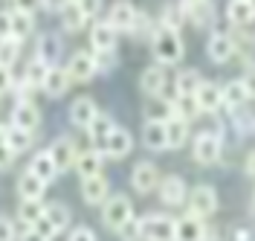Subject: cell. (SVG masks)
I'll return each instance as SVG.
<instances>
[{
	"mask_svg": "<svg viewBox=\"0 0 255 241\" xmlns=\"http://www.w3.org/2000/svg\"><path fill=\"white\" fill-rule=\"evenodd\" d=\"M151 44H154V58L162 64H177L180 58H183V38L180 32L174 29H165V26H159L157 32L151 35Z\"/></svg>",
	"mask_w": 255,
	"mask_h": 241,
	"instance_id": "6da1fadb",
	"label": "cell"
},
{
	"mask_svg": "<svg viewBox=\"0 0 255 241\" xmlns=\"http://www.w3.org/2000/svg\"><path fill=\"white\" fill-rule=\"evenodd\" d=\"M139 230L145 241H174V218L159 215V212L139 218Z\"/></svg>",
	"mask_w": 255,
	"mask_h": 241,
	"instance_id": "7a4b0ae2",
	"label": "cell"
},
{
	"mask_svg": "<svg viewBox=\"0 0 255 241\" xmlns=\"http://www.w3.org/2000/svg\"><path fill=\"white\" fill-rule=\"evenodd\" d=\"M186 204H189V212H186V215L203 221L206 215H212V212L218 209V192H215L212 186H194L191 195H186Z\"/></svg>",
	"mask_w": 255,
	"mask_h": 241,
	"instance_id": "3957f363",
	"label": "cell"
},
{
	"mask_svg": "<svg viewBox=\"0 0 255 241\" xmlns=\"http://www.w3.org/2000/svg\"><path fill=\"white\" fill-rule=\"evenodd\" d=\"M102 218L111 230H122V227L133 218V204L125 195H113L111 201H105V209H102Z\"/></svg>",
	"mask_w": 255,
	"mask_h": 241,
	"instance_id": "277c9868",
	"label": "cell"
},
{
	"mask_svg": "<svg viewBox=\"0 0 255 241\" xmlns=\"http://www.w3.org/2000/svg\"><path fill=\"white\" fill-rule=\"evenodd\" d=\"M130 148H133V140H130V131H125V128H113L111 134L105 137V143L99 145V151L108 154V157H113V160L128 157Z\"/></svg>",
	"mask_w": 255,
	"mask_h": 241,
	"instance_id": "5b68a950",
	"label": "cell"
},
{
	"mask_svg": "<svg viewBox=\"0 0 255 241\" xmlns=\"http://www.w3.org/2000/svg\"><path fill=\"white\" fill-rule=\"evenodd\" d=\"M194 160L200 163V166H212V163L221 160V137L218 134H200L197 140H194Z\"/></svg>",
	"mask_w": 255,
	"mask_h": 241,
	"instance_id": "8992f818",
	"label": "cell"
},
{
	"mask_svg": "<svg viewBox=\"0 0 255 241\" xmlns=\"http://www.w3.org/2000/svg\"><path fill=\"white\" fill-rule=\"evenodd\" d=\"M130 183H133V189L136 192H142V195H148V192H154L159 186V172H157V166L154 163H136L133 166V172H130Z\"/></svg>",
	"mask_w": 255,
	"mask_h": 241,
	"instance_id": "52a82bcc",
	"label": "cell"
},
{
	"mask_svg": "<svg viewBox=\"0 0 255 241\" xmlns=\"http://www.w3.org/2000/svg\"><path fill=\"white\" fill-rule=\"evenodd\" d=\"M136 17H139V12L128 3V0H116L111 6V15H108V23H111L113 29L119 32H130L133 29V23H136Z\"/></svg>",
	"mask_w": 255,
	"mask_h": 241,
	"instance_id": "ba28073f",
	"label": "cell"
},
{
	"mask_svg": "<svg viewBox=\"0 0 255 241\" xmlns=\"http://www.w3.org/2000/svg\"><path fill=\"white\" fill-rule=\"evenodd\" d=\"M186 195H189V189H186L183 177L168 175V177L159 180V198H162L168 207H183V204H186Z\"/></svg>",
	"mask_w": 255,
	"mask_h": 241,
	"instance_id": "9c48e42d",
	"label": "cell"
},
{
	"mask_svg": "<svg viewBox=\"0 0 255 241\" xmlns=\"http://www.w3.org/2000/svg\"><path fill=\"white\" fill-rule=\"evenodd\" d=\"M174 241H206V224L200 218L183 215L174 221Z\"/></svg>",
	"mask_w": 255,
	"mask_h": 241,
	"instance_id": "30bf717a",
	"label": "cell"
},
{
	"mask_svg": "<svg viewBox=\"0 0 255 241\" xmlns=\"http://www.w3.org/2000/svg\"><path fill=\"white\" fill-rule=\"evenodd\" d=\"M70 81H87L96 76V61H93V52H76L70 58V64L64 67Z\"/></svg>",
	"mask_w": 255,
	"mask_h": 241,
	"instance_id": "8fae6325",
	"label": "cell"
},
{
	"mask_svg": "<svg viewBox=\"0 0 255 241\" xmlns=\"http://www.w3.org/2000/svg\"><path fill=\"white\" fill-rule=\"evenodd\" d=\"M194 102H197L200 113H215L221 108V87L215 81H200L194 90Z\"/></svg>",
	"mask_w": 255,
	"mask_h": 241,
	"instance_id": "7c38bea8",
	"label": "cell"
},
{
	"mask_svg": "<svg viewBox=\"0 0 255 241\" xmlns=\"http://www.w3.org/2000/svg\"><path fill=\"white\" fill-rule=\"evenodd\" d=\"M47 154L52 157V163H55V169L58 172H64V169H70L73 163H76V145H73V140H67V137H58L55 143L47 148Z\"/></svg>",
	"mask_w": 255,
	"mask_h": 241,
	"instance_id": "4fadbf2b",
	"label": "cell"
},
{
	"mask_svg": "<svg viewBox=\"0 0 255 241\" xmlns=\"http://www.w3.org/2000/svg\"><path fill=\"white\" fill-rule=\"evenodd\" d=\"M38 122H41V113H38V108L32 105V102H17L15 108H12V122L9 125H15V128L20 131H35L38 128Z\"/></svg>",
	"mask_w": 255,
	"mask_h": 241,
	"instance_id": "5bb4252c",
	"label": "cell"
},
{
	"mask_svg": "<svg viewBox=\"0 0 255 241\" xmlns=\"http://www.w3.org/2000/svg\"><path fill=\"white\" fill-rule=\"evenodd\" d=\"M96 113H99V108H96L93 99L81 96L70 105V122H73L76 128H90V122L96 119Z\"/></svg>",
	"mask_w": 255,
	"mask_h": 241,
	"instance_id": "9a60e30c",
	"label": "cell"
},
{
	"mask_svg": "<svg viewBox=\"0 0 255 241\" xmlns=\"http://www.w3.org/2000/svg\"><path fill=\"white\" fill-rule=\"evenodd\" d=\"M206 52L215 64H226L232 58V52H235L232 49V38L226 32H212L209 35V44H206Z\"/></svg>",
	"mask_w": 255,
	"mask_h": 241,
	"instance_id": "2e32d148",
	"label": "cell"
},
{
	"mask_svg": "<svg viewBox=\"0 0 255 241\" xmlns=\"http://www.w3.org/2000/svg\"><path fill=\"white\" fill-rule=\"evenodd\" d=\"M226 17L232 26H247L255 20V0H229Z\"/></svg>",
	"mask_w": 255,
	"mask_h": 241,
	"instance_id": "e0dca14e",
	"label": "cell"
},
{
	"mask_svg": "<svg viewBox=\"0 0 255 241\" xmlns=\"http://www.w3.org/2000/svg\"><path fill=\"white\" fill-rule=\"evenodd\" d=\"M81 198H84V204H90V207L108 201V180L102 175L84 177V180H81Z\"/></svg>",
	"mask_w": 255,
	"mask_h": 241,
	"instance_id": "ac0fdd59",
	"label": "cell"
},
{
	"mask_svg": "<svg viewBox=\"0 0 255 241\" xmlns=\"http://www.w3.org/2000/svg\"><path fill=\"white\" fill-rule=\"evenodd\" d=\"M90 44H93V52H113L116 49V29L108 20L96 23L93 32H90Z\"/></svg>",
	"mask_w": 255,
	"mask_h": 241,
	"instance_id": "d6986e66",
	"label": "cell"
},
{
	"mask_svg": "<svg viewBox=\"0 0 255 241\" xmlns=\"http://www.w3.org/2000/svg\"><path fill=\"white\" fill-rule=\"evenodd\" d=\"M67 87H70V76H67V70H64V67H49L47 79H44V84H41V90H44L47 96L58 99V96L67 93Z\"/></svg>",
	"mask_w": 255,
	"mask_h": 241,
	"instance_id": "ffe728a7",
	"label": "cell"
},
{
	"mask_svg": "<svg viewBox=\"0 0 255 241\" xmlns=\"http://www.w3.org/2000/svg\"><path fill=\"white\" fill-rule=\"evenodd\" d=\"M142 143L151 148V151H162L168 148V140H165V119H148L142 128Z\"/></svg>",
	"mask_w": 255,
	"mask_h": 241,
	"instance_id": "44dd1931",
	"label": "cell"
},
{
	"mask_svg": "<svg viewBox=\"0 0 255 241\" xmlns=\"http://www.w3.org/2000/svg\"><path fill=\"white\" fill-rule=\"evenodd\" d=\"M76 172H79L81 177H96L102 175V166H105V154L102 151H81V154H76Z\"/></svg>",
	"mask_w": 255,
	"mask_h": 241,
	"instance_id": "7402d4cb",
	"label": "cell"
},
{
	"mask_svg": "<svg viewBox=\"0 0 255 241\" xmlns=\"http://www.w3.org/2000/svg\"><path fill=\"white\" fill-rule=\"evenodd\" d=\"M168 119H183V122H189V119H194L197 116V102H194V96H174L168 99Z\"/></svg>",
	"mask_w": 255,
	"mask_h": 241,
	"instance_id": "603a6c76",
	"label": "cell"
},
{
	"mask_svg": "<svg viewBox=\"0 0 255 241\" xmlns=\"http://www.w3.org/2000/svg\"><path fill=\"white\" fill-rule=\"evenodd\" d=\"M0 140L9 145L12 154H20V151H26V148L32 145V134L29 131L15 128V125H3V128H0Z\"/></svg>",
	"mask_w": 255,
	"mask_h": 241,
	"instance_id": "cb8c5ba5",
	"label": "cell"
},
{
	"mask_svg": "<svg viewBox=\"0 0 255 241\" xmlns=\"http://www.w3.org/2000/svg\"><path fill=\"white\" fill-rule=\"evenodd\" d=\"M41 218L47 221L49 233L58 236V233H64L67 224H70V209L64 207V204H49V207H44V215H41Z\"/></svg>",
	"mask_w": 255,
	"mask_h": 241,
	"instance_id": "d4e9b609",
	"label": "cell"
},
{
	"mask_svg": "<svg viewBox=\"0 0 255 241\" xmlns=\"http://www.w3.org/2000/svg\"><path fill=\"white\" fill-rule=\"evenodd\" d=\"M35 29V17L29 12H9V38H15L23 44V38H29V32Z\"/></svg>",
	"mask_w": 255,
	"mask_h": 241,
	"instance_id": "484cf974",
	"label": "cell"
},
{
	"mask_svg": "<svg viewBox=\"0 0 255 241\" xmlns=\"http://www.w3.org/2000/svg\"><path fill=\"white\" fill-rule=\"evenodd\" d=\"M44 189H47V183L38 180L32 172H23L20 180H17V195H20V201H41V198H44Z\"/></svg>",
	"mask_w": 255,
	"mask_h": 241,
	"instance_id": "4316f807",
	"label": "cell"
},
{
	"mask_svg": "<svg viewBox=\"0 0 255 241\" xmlns=\"http://www.w3.org/2000/svg\"><path fill=\"white\" fill-rule=\"evenodd\" d=\"M26 172H32V175L38 177V180H44V183H52V180H55V175H58V169H55V163H52V157H49L47 151L35 154Z\"/></svg>",
	"mask_w": 255,
	"mask_h": 241,
	"instance_id": "83f0119b",
	"label": "cell"
},
{
	"mask_svg": "<svg viewBox=\"0 0 255 241\" xmlns=\"http://www.w3.org/2000/svg\"><path fill=\"white\" fill-rule=\"evenodd\" d=\"M139 81H142V90L148 96H162V90H165V70L159 64L145 67V73Z\"/></svg>",
	"mask_w": 255,
	"mask_h": 241,
	"instance_id": "f1b7e54d",
	"label": "cell"
},
{
	"mask_svg": "<svg viewBox=\"0 0 255 241\" xmlns=\"http://www.w3.org/2000/svg\"><path fill=\"white\" fill-rule=\"evenodd\" d=\"M58 55H61V41H58L55 35H44V38L38 41V55H35V58L47 67H55Z\"/></svg>",
	"mask_w": 255,
	"mask_h": 241,
	"instance_id": "f546056e",
	"label": "cell"
},
{
	"mask_svg": "<svg viewBox=\"0 0 255 241\" xmlns=\"http://www.w3.org/2000/svg\"><path fill=\"white\" fill-rule=\"evenodd\" d=\"M247 102V90H244V84H241V79L235 81H226L221 87V105H226L229 111H235V108H241Z\"/></svg>",
	"mask_w": 255,
	"mask_h": 241,
	"instance_id": "4dcf8cb0",
	"label": "cell"
},
{
	"mask_svg": "<svg viewBox=\"0 0 255 241\" xmlns=\"http://www.w3.org/2000/svg\"><path fill=\"white\" fill-rule=\"evenodd\" d=\"M58 12H61L64 29H70V32H79L81 26L87 23V17L81 15V9H79V3H76V0H67V3H64Z\"/></svg>",
	"mask_w": 255,
	"mask_h": 241,
	"instance_id": "1f68e13d",
	"label": "cell"
},
{
	"mask_svg": "<svg viewBox=\"0 0 255 241\" xmlns=\"http://www.w3.org/2000/svg\"><path fill=\"white\" fill-rule=\"evenodd\" d=\"M165 140H168V148H180L189 140V122L183 119H165Z\"/></svg>",
	"mask_w": 255,
	"mask_h": 241,
	"instance_id": "d6a6232c",
	"label": "cell"
},
{
	"mask_svg": "<svg viewBox=\"0 0 255 241\" xmlns=\"http://www.w3.org/2000/svg\"><path fill=\"white\" fill-rule=\"evenodd\" d=\"M41 215H44V204H41V201H20V207H17V221L26 224V230L38 224Z\"/></svg>",
	"mask_w": 255,
	"mask_h": 241,
	"instance_id": "836d02e7",
	"label": "cell"
},
{
	"mask_svg": "<svg viewBox=\"0 0 255 241\" xmlns=\"http://www.w3.org/2000/svg\"><path fill=\"white\" fill-rule=\"evenodd\" d=\"M232 38V49H238V55L244 58V64H255V35H229Z\"/></svg>",
	"mask_w": 255,
	"mask_h": 241,
	"instance_id": "e575fe53",
	"label": "cell"
},
{
	"mask_svg": "<svg viewBox=\"0 0 255 241\" xmlns=\"http://www.w3.org/2000/svg\"><path fill=\"white\" fill-rule=\"evenodd\" d=\"M200 73L197 70H183L180 76L174 79V87H177V96H194L197 84H200Z\"/></svg>",
	"mask_w": 255,
	"mask_h": 241,
	"instance_id": "d590c367",
	"label": "cell"
},
{
	"mask_svg": "<svg viewBox=\"0 0 255 241\" xmlns=\"http://www.w3.org/2000/svg\"><path fill=\"white\" fill-rule=\"evenodd\" d=\"M47 64H41L38 58L35 61H29V67H26V73H23V84L29 87V90H35V87H41L44 84V79H47Z\"/></svg>",
	"mask_w": 255,
	"mask_h": 241,
	"instance_id": "8d00e7d4",
	"label": "cell"
},
{
	"mask_svg": "<svg viewBox=\"0 0 255 241\" xmlns=\"http://www.w3.org/2000/svg\"><path fill=\"white\" fill-rule=\"evenodd\" d=\"M186 12L191 15V20H194L197 26H206L209 20L215 17V6H212L209 0H200V3H191V6H186Z\"/></svg>",
	"mask_w": 255,
	"mask_h": 241,
	"instance_id": "74e56055",
	"label": "cell"
},
{
	"mask_svg": "<svg viewBox=\"0 0 255 241\" xmlns=\"http://www.w3.org/2000/svg\"><path fill=\"white\" fill-rule=\"evenodd\" d=\"M113 128H116V125H113L111 116H105V113H96V119L90 122V128H87V131H90V137H93L96 143L102 145V143H105V137H108Z\"/></svg>",
	"mask_w": 255,
	"mask_h": 241,
	"instance_id": "f35d334b",
	"label": "cell"
},
{
	"mask_svg": "<svg viewBox=\"0 0 255 241\" xmlns=\"http://www.w3.org/2000/svg\"><path fill=\"white\" fill-rule=\"evenodd\" d=\"M17 52H20V41L15 38H0V67H12L17 61Z\"/></svg>",
	"mask_w": 255,
	"mask_h": 241,
	"instance_id": "ab89813d",
	"label": "cell"
},
{
	"mask_svg": "<svg viewBox=\"0 0 255 241\" xmlns=\"http://www.w3.org/2000/svg\"><path fill=\"white\" fill-rule=\"evenodd\" d=\"M232 122H235V128L241 131V134H253L255 131V113L250 111V108H235L232 111Z\"/></svg>",
	"mask_w": 255,
	"mask_h": 241,
	"instance_id": "60d3db41",
	"label": "cell"
},
{
	"mask_svg": "<svg viewBox=\"0 0 255 241\" xmlns=\"http://www.w3.org/2000/svg\"><path fill=\"white\" fill-rule=\"evenodd\" d=\"M180 23H183V12H180L177 6H168V9H165V17H162V26L180 32Z\"/></svg>",
	"mask_w": 255,
	"mask_h": 241,
	"instance_id": "b9f144b4",
	"label": "cell"
},
{
	"mask_svg": "<svg viewBox=\"0 0 255 241\" xmlns=\"http://www.w3.org/2000/svg\"><path fill=\"white\" fill-rule=\"evenodd\" d=\"M116 233H119V236H122L125 241H139V239H142V230H139V218H130V221H128V224L122 227V230H116Z\"/></svg>",
	"mask_w": 255,
	"mask_h": 241,
	"instance_id": "7bdbcfd3",
	"label": "cell"
},
{
	"mask_svg": "<svg viewBox=\"0 0 255 241\" xmlns=\"http://www.w3.org/2000/svg\"><path fill=\"white\" fill-rule=\"evenodd\" d=\"M17 233H15V221L9 215H0V241H15Z\"/></svg>",
	"mask_w": 255,
	"mask_h": 241,
	"instance_id": "ee69618b",
	"label": "cell"
},
{
	"mask_svg": "<svg viewBox=\"0 0 255 241\" xmlns=\"http://www.w3.org/2000/svg\"><path fill=\"white\" fill-rule=\"evenodd\" d=\"M76 3H79L81 15L87 17V20L96 17V15H99V9H102V0H76Z\"/></svg>",
	"mask_w": 255,
	"mask_h": 241,
	"instance_id": "f6af8a7d",
	"label": "cell"
},
{
	"mask_svg": "<svg viewBox=\"0 0 255 241\" xmlns=\"http://www.w3.org/2000/svg\"><path fill=\"white\" fill-rule=\"evenodd\" d=\"M12 163H15V154L9 151V145L0 140V172H6V169H9Z\"/></svg>",
	"mask_w": 255,
	"mask_h": 241,
	"instance_id": "bcb514c9",
	"label": "cell"
},
{
	"mask_svg": "<svg viewBox=\"0 0 255 241\" xmlns=\"http://www.w3.org/2000/svg\"><path fill=\"white\" fill-rule=\"evenodd\" d=\"M12 84H15V81H12V70H9V67H0V96L9 93Z\"/></svg>",
	"mask_w": 255,
	"mask_h": 241,
	"instance_id": "7dc6e473",
	"label": "cell"
},
{
	"mask_svg": "<svg viewBox=\"0 0 255 241\" xmlns=\"http://www.w3.org/2000/svg\"><path fill=\"white\" fill-rule=\"evenodd\" d=\"M67 241H96V236H93V230H87V227H76Z\"/></svg>",
	"mask_w": 255,
	"mask_h": 241,
	"instance_id": "c3c4849f",
	"label": "cell"
},
{
	"mask_svg": "<svg viewBox=\"0 0 255 241\" xmlns=\"http://www.w3.org/2000/svg\"><path fill=\"white\" fill-rule=\"evenodd\" d=\"M241 84H244V90H247V99H255V70H250V73L241 79Z\"/></svg>",
	"mask_w": 255,
	"mask_h": 241,
	"instance_id": "681fc988",
	"label": "cell"
},
{
	"mask_svg": "<svg viewBox=\"0 0 255 241\" xmlns=\"http://www.w3.org/2000/svg\"><path fill=\"white\" fill-rule=\"evenodd\" d=\"M38 6H41V0H15V9H17V12H29V15H32Z\"/></svg>",
	"mask_w": 255,
	"mask_h": 241,
	"instance_id": "f907efd6",
	"label": "cell"
},
{
	"mask_svg": "<svg viewBox=\"0 0 255 241\" xmlns=\"http://www.w3.org/2000/svg\"><path fill=\"white\" fill-rule=\"evenodd\" d=\"M235 241H255V230H253V227L238 230V233H235Z\"/></svg>",
	"mask_w": 255,
	"mask_h": 241,
	"instance_id": "816d5d0a",
	"label": "cell"
},
{
	"mask_svg": "<svg viewBox=\"0 0 255 241\" xmlns=\"http://www.w3.org/2000/svg\"><path fill=\"white\" fill-rule=\"evenodd\" d=\"M20 241H47V239H44L41 233H35V230H32V227H29V230H26V233L20 236Z\"/></svg>",
	"mask_w": 255,
	"mask_h": 241,
	"instance_id": "f5cc1de1",
	"label": "cell"
},
{
	"mask_svg": "<svg viewBox=\"0 0 255 241\" xmlns=\"http://www.w3.org/2000/svg\"><path fill=\"white\" fill-rule=\"evenodd\" d=\"M247 175L255 177V151L250 154V157H247Z\"/></svg>",
	"mask_w": 255,
	"mask_h": 241,
	"instance_id": "db71d44e",
	"label": "cell"
},
{
	"mask_svg": "<svg viewBox=\"0 0 255 241\" xmlns=\"http://www.w3.org/2000/svg\"><path fill=\"white\" fill-rule=\"evenodd\" d=\"M67 0H41V6H49V9H61Z\"/></svg>",
	"mask_w": 255,
	"mask_h": 241,
	"instance_id": "11a10c76",
	"label": "cell"
},
{
	"mask_svg": "<svg viewBox=\"0 0 255 241\" xmlns=\"http://www.w3.org/2000/svg\"><path fill=\"white\" fill-rule=\"evenodd\" d=\"M183 3H186V6H191V3H200V0H183Z\"/></svg>",
	"mask_w": 255,
	"mask_h": 241,
	"instance_id": "9f6ffc18",
	"label": "cell"
}]
</instances>
